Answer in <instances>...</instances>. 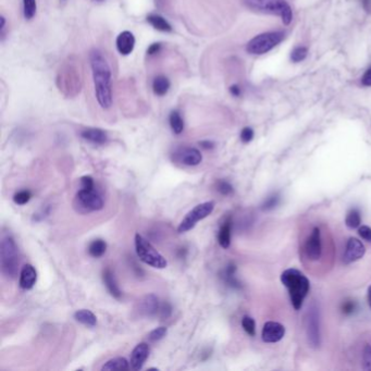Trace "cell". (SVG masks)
Returning a JSON list of instances; mask_svg holds the SVG:
<instances>
[{
    "label": "cell",
    "mask_w": 371,
    "mask_h": 371,
    "mask_svg": "<svg viewBox=\"0 0 371 371\" xmlns=\"http://www.w3.org/2000/svg\"><path fill=\"white\" fill-rule=\"evenodd\" d=\"M90 60L96 98L101 108L108 109L112 104V78L109 63L98 49L91 51Z\"/></svg>",
    "instance_id": "cell-1"
},
{
    "label": "cell",
    "mask_w": 371,
    "mask_h": 371,
    "mask_svg": "<svg viewBox=\"0 0 371 371\" xmlns=\"http://www.w3.org/2000/svg\"><path fill=\"white\" fill-rule=\"evenodd\" d=\"M281 282L288 289L293 307L296 310H300L305 297L309 292V280L301 271L296 269H287L282 273Z\"/></svg>",
    "instance_id": "cell-2"
},
{
    "label": "cell",
    "mask_w": 371,
    "mask_h": 371,
    "mask_svg": "<svg viewBox=\"0 0 371 371\" xmlns=\"http://www.w3.org/2000/svg\"><path fill=\"white\" fill-rule=\"evenodd\" d=\"M244 4L253 11L278 15L285 25L293 20L292 8L285 0H244Z\"/></svg>",
    "instance_id": "cell-3"
},
{
    "label": "cell",
    "mask_w": 371,
    "mask_h": 371,
    "mask_svg": "<svg viewBox=\"0 0 371 371\" xmlns=\"http://www.w3.org/2000/svg\"><path fill=\"white\" fill-rule=\"evenodd\" d=\"M0 264L2 271L7 278L14 279L19 271L18 247L12 236L7 235L2 240L0 245Z\"/></svg>",
    "instance_id": "cell-4"
},
{
    "label": "cell",
    "mask_w": 371,
    "mask_h": 371,
    "mask_svg": "<svg viewBox=\"0 0 371 371\" xmlns=\"http://www.w3.org/2000/svg\"><path fill=\"white\" fill-rule=\"evenodd\" d=\"M135 251L140 259L152 268L165 269L168 266L166 258L139 233L135 235Z\"/></svg>",
    "instance_id": "cell-5"
},
{
    "label": "cell",
    "mask_w": 371,
    "mask_h": 371,
    "mask_svg": "<svg viewBox=\"0 0 371 371\" xmlns=\"http://www.w3.org/2000/svg\"><path fill=\"white\" fill-rule=\"evenodd\" d=\"M73 206L77 213L83 215L99 211L103 208V199L95 189H81L76 193Z\"/></svg>",
    "instance_id": "cell-6"
},
{
    "label": "cell",
    "mask_w": 371,
    "mask_h": 371,
    "mask_svg": "<svg viewBox=\"0 0 371 371\" xmlns=\"http://www.w3.org/2000/svg\"><path fill=\"white\" fill-rule=\"evenodd\" d=\"M283 32H268L257 35L247 44L246 50L252 55H263L279 45L284 39Z\"/></svg>",
    "instance_id": "cell-7"
},
{
    "label": "cell",
    "mask_w": 371,
    "mask_h": 371,
    "mask_svg": "<svg viewBox=\"0 0 371 371\" xmlns=\"http://www.w3.org/2000/svg\"><path fill=\"white\" fill-rule=\"evenodd\" d=\"M215 209V201H205L195 206L192 210L184 217L180 225L177 227V232L185 233L195 228L197 222L204 220L205 218L210 216Z\"/></svg>",
    "instance_id": "cell-8"
},
{
    "label": "cell",
    "mask_w": 371,
    "mask_h": 371,
    "mask_svg": "<svg viewBox=\"0 0 371 371\" xmlns=\"http://www.w3.org/2000/svg\"><path fill=\"white\" fill-rule=\"evenodd\" d=\"M307 336L311 346L317 348L320 344V330H319V311L317 306L312 304L308 311L307 318Z\"/></svg>",
    "instance_id": "cell-9"
},
{
    "label": "cell",
    "mask_w": 371,
    "mask_h": 371,
    "mask_svg": "<svg viewBox=\"0 0 371 371\" xmlns=\"http://www.w3.org/2000/svg\"><path fill=\"white\" fill-rule=\"evenodd\" d=\"M285 334V328L279 322L269 321L266 322L262 328L261 337L266 343H277L283 338Z\"/></svg>",
    "instance_id": "cell-10"
},
{
    "label": "cell",
    "mask_w": 371,
    "mask_h": 371,
    "mask_svg": "<svg viewBox=\"0 0 371 371\" xmlns=\"http://www.w3.org/2000/svg\"><path fill=\"white\" fill-rule=\"evenodd\" d=\"M365 253H366V249H365L364 244H362L359 240L355 238V237H351L348 242V244H346V249L344 253L343 260L345 263L354 262L364 257Z\"/></svg>",
    "instance_id": "cell-11"
},
{
    "label": "cell",
    "mask_w": 371,
    "mask_h": 371,
    "mask_svg": "<svg viewBox=\"0 0 371 371\" xmlns=\"http://www.w3.org/2000/svg\"><path fill=\"white\" fill-rule=\"evenodd\" d=\"M175 160L185 166L194 167L198 166L201 163V160H203V155H201V152L196 148L185 147L175 152Z\"/></svg>",
    "instance_id": "cell-12"
},
{
    "label": "cell",
    "mask_w": 371,
    "mask_h": 371,
    "mask_svg": "<svg viewBox=\"0 0 371 371\" xmlns=\"http://www.w3.org/2000/svg\"><path fill=\"white\" fill-rule=\"evenodd\" d=\"M305 252L307 255L308 259L318 260L321 256V236L319 228H314L312 230L311 235L306 242Z\"/></svg>",
    "instance_id": "cell-13"
},
{
    "label": "cell",
    "mask_w": 371,
    "mask_h": 371,
    "mask_svg": "<svg viewBox=\"0 0 371 371\" xmlns=\"http://www.w3.org/2000/svg\"><path fill=\"white\" fill-rule=\"evenodd\" d=\"M159 310V298L155 294L145 295L139 302V312L144 317H152Z\"/></svg>",
    "instance_id": "cell-14"
},
{
    "label": "cell",
    "mask_w": 371,
    "mask_h": 371,
    "mask_svg": "<svg viewBox=\"0 0 371 371\" xmlns=\"http://www.w3.org/2000/svg\"><path fill=\"white\" fill-rule=\"evenodd\" d=\"M149 356V346L147 343L137 344L131 354V368L133 370H141Z\"/></svg>",
    "instance_id": "cell-15"
},
{
    "label": "cell",
    "mask_w": 371,
    "mask_h": 371,
    "mask_svg": "<svg viewBox=\"0 0 371 371\" xmlns=\"http://www.w3.org/2000/svg\"><path fill=\"white\" fill-rule=\"evenodd\" d=\"M117 49L118 51L123 55V56H127L130 55L135 46V37L134 35L128 31H124L122 33H120L119 36L117 37Z\"/></svg>",
    "instance_id": "cell-16"
},
{
    "label": "cell",
    "mask_w": 371,
    "mask_h": 371,
    "mask_svg": "<svg viewBox=\"0 0 371 371\" xmlns=\"http://www.w3.org/2000/svg\"><path fill=\"white\" fill-rule=\"evenodd\" d=\"M37 281V271L33 266L28 263L23 266L20 273V286L23 289L33 288Z\"/></svg>",
    "instance_id": "cell-17"
},
{
    "label": "cell",
    "mask_w": 371,
    "mask_h": 371,
    "mask_svg": "<svg viewBox=\"0 0 371 371\" xmlns=\"http://www.w3.org/2000/svg\"><path fill=\"white\" fill-rule=\"evenodd\" d=\"M81 136L85 141L96 144V145H102L108 141V135L101 128L97 127H88L81 132Z\"/></svg>",
    "instance_id": "cell-18"
},
{
    "label": "cell",
    "mask_w": 371,
    "mask_h": 371,
    "mask_svg": "<svg viewBox=\"0 0 371 371\" xmlns=\"http://www.w3.org/2000/svg\"><path fill=\"white\" fill-rule=\"evenodd\" d=\"M102 280H103L104 285H106V287L108 288L109 293L115 298H117V300H120L121 296H122V292H121V289L117 283L115 273L112 272L109 268H107L102 273Z\"/></svg>",
    "instance_id": "cell-19"
},
{
    "label": "cell",
    "mask_w": 371,
    "mask_h": 371,
    "mask_svg": "<svg viewBox=\"0 0 371 371\" xmlns=\"http://www.w3.org/2000/svg\"><path fill=\"white\" fill-rule=\"evenodd\" d=\"M231 225L232 222L230 219L225 220L218 233V242L224 249H228L231 245Z\"/></svg>",
    "instance_id": "cell-20"
},
{
    "label": "cell",
    "mask_w": 371,
    "mask_h": 371,
    "mask_svg": "<svg viewBox=\"0 0 371 371\" xmlns=\"http://www.w3.org/2000/svg\"><path fill=\"white\" fill-rule=\"evenodd\" d=\"M74 319L80 322V324H82L86 327H95L96 325H97V318H96V316L94 314V312H92L91 310L88 309H81V310H77L75 313H74Z\"/></svg>",
    "instance_id": "cell-21"
},
{
    "label": "cell",
    "mask_w": 371,
    "mask_h": 371,
    "mask_svg": "<svg viewBox=\"0 0 371 371\" xmlns=\"http://www.w3.org/2000/svg\"><path fill=\"white\" fill-rule=\"evenodd\" d=\"M170 90V81L165 75H158L152 82V91L157 96H165Z\"/></svg>",
    "instance_id": "cell-22"
},
{
    "label": "cell",
    "mask_w": 371,
    "mask_h": 371,
    "mask_svg": "<svg viewBox=\"0 0 371 371\" xmlns=\"http://www.w3.org/2000/svg\"><path fill=\"white\" fill-rule=\"evenodd\" d=\"M130 362L124 357H116L108 360L106 364L101 367L102 371H115V370H127L130 368Z\"/></svg>",
    "instance_id": "cell-23"
},
{
    "label": "cell",
    "mask_w": 371,
    "mask_h": 371,
    "mask_svg": "<svg viewBox=\"0 0 371 371\" xmlns=\"http://www.w3.org/2000/svg\"><path fill=\"white\" fill-rule=\"evenodd\" d=\"M147 21L149 22V24L152 28L158 31H161V32H171L172 31L171 24L159 14H149L147 17Z\"/></svg>",
    "instance_id": "cell-24"
},
{
    "label": "cell",
    "mask_w": 371,
    "mask_h": 371,
    "mask_svg": "<svg viewBox=\"0 0 371 371\" xmlns=\"http://www.w3.org/2000/svg\"><path fill=\"white\" fill-rule=\"evenodd\" d=\"M107 251V243L101 238L94 240L88 246V253L94 258H100Z\"/></svg>",
    "instance_id": "cell-25"
},
{
    "label": "cell",
    "mask_w": 371,
    "mask_h": 371,
    "mask_svg": "<svg viewBox=\"0 0 371 371\" xmlns=\"http://www.w3.org/2000/svg\"><path fill=\"white\" fill-rule=\"evenodd\" d=\"M169 123H170V126L174 134L179 135L184 131V121L179 111L173 110L171 112L170 117H169Z\"/></svg>",
    "instance_id": "cell-26"
},
{
    "label": "cell",
    "mask_w": 371,
    "mask_h": 371,
    "mask_svg": "<svg viewBox=\"0 0 371 371\" xmlns=\"http://www.w3.org/2000/svg\"><path fill=\"white\" fill-rule=\"evenodd\" d=\"M360 222H361L360 213L357 210V209L354 208V209H352V210H350L345 219L346 227L350 229H356L360 225Z\"/></svg>",
    "instance_id": "cell-27"
},
{
    "label": "cell",
    "mask_w": 371,
    "mask_h": 371,
    "mask_svg": "<svg viewBox=\"0 0 371 371\" xmlns=\"http://www.w3.org/2000/svg\"><path fill=\"white\" fill-rule=\"evenodd\" d=\"M36 0H23V12L24 17L28 20L34 18L36 14Z\"/></svg>",
    "instance_id": "cell-28"
},
{
    "label": "cell",
    "mask_w": 371,
    "mask_h": 371,
    "mask_svg": "<svg viewBox=\"0 0 371 371\" xmlns=\"http://www.w3.org/2000/svg\"><path fill=\"white\" fill-rule=\"evenodd\" d=\"M31 197H32V193L29 190H23V191L15 193L13 196V201L17 205L23 206L29 203Z\"/></svg>",
    "instance_id": "cell-29"
},
{
    "label": "cell",
    "mask_w": 371,
    "mask_h": 371,
    "mask_svg": "<svg viewBox=\"0 0 371 371\" xmlns=\"http://www.w3.org/2000/svg\"><path fill=\"white\" fill-rule=\"evenodd\" d=\"M242 327H243L245 332L248 335L254 336L256 334V324H255V320L252 317H249V316L243 317V319H242Z\"/></svg>",
    "instance_id": "cell-30"
},
{
    "label": "cell",
    "mask_w": 371,
    "mask_h": 371,
    "mask_svg": "<svg viewBox=\"0 0 371 371\" xmlns=\"http://www.w3.org/2000/svg\"><path fill=\"white\" fill-rule=\"evenodd\" d=\"M167 333H168V329L166 327H159L155 330H152V331L148 334V338L151 342H157V341L163 340V338L167 335Z\"/></svg>",
    "instance_id": "cell-31"
},
{
    "label": "cell",
    "mask_w": 371,
    "mask_h": 371,
    "mask_svg": "<svg viewBox=\"0 0 371 371\" xmlns=\"http://www.w3.org/2000/svg\"><path fill=\"white\" fill-rule=\"evenodd\" d=\"M308 50L306 47H296L291 54V59L293 62H301L307 57Z\"/></svg>",
    "instance_id": "cell-32"
},
{
    "label": "cell",
    "mask_w": 371,
    "mask_h": 371,
    "mask_svg": "<svg viewBox=\"0 0 371 371\" xmlns=\"http://www.w3.org/2000/svg\"><path fill=\"white\" fill-rule=\"evenodd\" d=\"M217 190L219 191L220 194H222L224 196L231 195L233 193V187L227 181H219V182H218Z\"/></svg>",
    "instance_id": "cell-33"
},
{
    "label": "cell",
    "mask_w": 371,
    "mask_h": 371,
    "mask_svg": "<svg viewBox=\"0 0 371 371\" xmlns=\"http://www.w3.org/2000/svg\"><path fill=\"white\" fill-rule=\"evenodd\" d=\"M362 361H364V370H371V345L367 344L362 352Z\"/></svg>",
    "instance_id": "cell-34"
},
{
    "label": "cell",
    "mask_w": 371,
    "mask_h": 371,
    "mask_svg": "<svg viewBox=\"0 0 371 371\" xmlns=\"http://www.w3.org/2000/svg\"><path fill=\"white\" fill-rule=\"evenodd\" d=\"M279 200H280L279 195L278 194H273V195H271L270 197L267 198V200H266L264 203L262 204L261 208L263 209V210H270V209L274 208L278 205Z\"/></svg>",
    "instance_id": "cell-35"
},
{
    "label": "cell",
    "mask_w": 371,
    "mask_h": 371,
    "mask_svg": "<svg viewBox=\"0 0 371 371\" xmlns=\"http://www.w3.org/2000/svg\"><path fill=\"white\" fill-rule=\"evenodd\" d=\"M81 189L85 190H93L95 189L94 179L90 175H84L81 177Z\"/></svg>",
    "instance_id": "cell-36"
},
{
    "label": "cell",
    "mask_w": 371,
    "mask_h": 371,
    "mask_svg": "<svg viewBox=\"0 0 371 371\" xmlns=\"http://www.w3.org/2000/svg\"><path fill=\"white\" fill-rule=\"evenodd\" d=\"M254 139V131L251 127H244L241 132V140L243 143H249Z\"/></svg>",
    "instance_id": "cell-37"
},
{
    "label": "cell",
    "mask_w": 371,
    "mask_h": 371,
    "mask_svg": "<svg viewBox=\"0 0 371 371\" xmlns=\"http://www.w3.org/2000/svg\"><path fill=\"white\" fill-rule=\"evenodd\" d=\"M358 234L361 238H364L365 241L371 243V228L367 227V225H361L358 229Z\"/></svg>",
    "instance_id": "cell-38"
},
{
    "label": "cell",
    "mask_w": 371,
    "mask_h": 371,
    "mask_svg": "<svg viewBox=\"0 0 371 371\" xmlns=\"http://www.w3.org/2000/svg\"><path fill=\"white\" fill-rule=\"evenodd\" d=\"M160 313H161V317H163L164 319H167V318L170 317L171 313H172L171 305L169 303H165L163 306H161Z\"/></svg>",
    "instance_id": "cell-39"
},
{
    "label": "cell",
    "mask_w": 371,
    "mask_h": 371,
    "mask_svg": "<svg viewBox=\"0 0 371 371\" xmlns=\"http://www.w3.org/2000/svg\"><path fill=\"white\" fill-rule=\"evenodd\" d=\"M361 84L364 86H371V67L365 72L361 77Z\"/></svg>",
    "instance_id": "cell-40"
},
{
    "label": "cell",
    "mask_w": 371,
    "mask_h": 371,
    "mask_svg": "<svg viewBox=\"0 0 371 371\" xmlns=\"http://www.w3.org/2000/svg\"><path fill=\"white\" fill-rule=\"evenodd\" d=\"M160 49H161V45H160L159 43L151 44V45L148 47L147 54H148V55H150V56H152V55H156V54H158V52L160 51Z\"/></svg>",
    "instance_id": "cell-41"
},
{
    "label": "cell",
    "mask_w": 371,
    "mask_h": 371,
    "mask_svg": "<svg viewBox=\"0 0 371 371\" xmlns=\"http://www.w3.org/2000/svg\"><path fill=\"white\" fill-rule=\"evenodd\" d=\"M199 145L205 149H213L215 147V143H213L211 141H203L199 143Z\"/></svg>",
    "instance_id": "cell-42"
},
{
    "label": "cell",
    "mask_w": 371,
    "mask_h": 371,
    "mask_svg": "<svg viewBox=\"0 0 371 371\" xmlns=\"http://www.w3.org/2000/svg\"><path fill=\"white\" fill-rule=\"evenodd\" d=\"M230 93L233 96H235V97H237V96L241 95V88H240V86L238 85H232L230 87Z\"/></svg>",
    "instance_id": "cell-43"
},
{
    "label": "cell",
    "mask_w": 371,
    "mask_h": 371,
    "mask_svg": "<svg viewBox=\"0 0 371 371\" xmlns=\"http://www.w3.org/2000/svg\"><path fill=\"white\" fill-rule=\"evenodd\" d=\"M361 5L367 12L371 11V0H361Z\"/></svg>",
    "instance_id": "cell-44"
},
{
    "label": "cell",
    "mask_w": 371,
    "mask_h": 371,
    "mask_svg": "<svg viewBox=\"0 0 371 371\" xmlns=\"http://www.w3.org/2000/svg\"><path fill=\"white\" fill-rule=\"evenodd\" d=\"M353 309H354V305L352 303H349V304H346L344 306V311L345 312H351Z\"/></svg>",
    "instance_id": "cell-45"
},
{
    "label": "cell",
    "mask_w": 371,
    "mask_h": 371,
    "mask_svg": "<svg viewBox=\"0 0 371 371\" xmlns=\"http://www.w3.org/2000/svg\"><path fill=\"white\" fill-rule=\"evenodd\" d=\"M368 302H369V306L371 308V285L368 288Z\"/></svg>",
    "instance_id": "cell-46"
},
{
    "label": "cell",
    "mask_w": 371,
    "mask_h": 371,
    "mask_svg": "<svg viewBox=\"0 0 371 371\" xmlns=\"http://www.w3.org/2000/svg\"><path fill=\"white\" fill-rule=\"evenodd\" d=\"M95 2H103V0H95Z\"/></svg>",
    "instance_id": "cell-47"
}]
</instances>
